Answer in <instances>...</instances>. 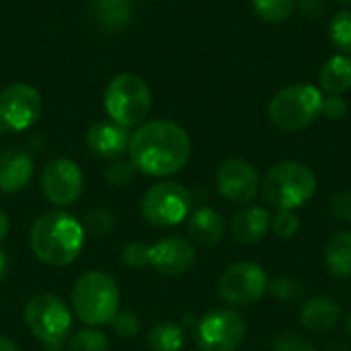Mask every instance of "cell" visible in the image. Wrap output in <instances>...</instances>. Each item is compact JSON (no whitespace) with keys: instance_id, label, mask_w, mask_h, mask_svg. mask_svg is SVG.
<instances>
[{"instance_id":"obj_1","label":"cell","mask_w":351,"mask_h":351,"mask_svg":"<svg viewBox=\"0 0 351 351\" xmlns=\"http://www.w3.org/2000/svg\"><path fill=\"white\" fill-rule=\"evenodd\" d=\"M128 152L136 171L150 177H169L189 162L191 140L179 123L154 119L132 134Z\"/></svg>"},{"instance_id":"obj_2","label":"cell","mask_w":351,"mask_h":351,"mask_svg":"<svg viewBox=\"0 0 351 351\" xmlns=\"http://www.w3.org/2000/svg\"><path fill=\"white\" fill-rule=\"evenodd\" d=\"M31 249L39 261L51 267L70 265L82 251L84 228L66 212H45L31 226Z\"/></svg>"},{"instance_id":"obj_3","label":"cell","mask_w":351,"mask_h":351,"mask_svg":"<svg viewBox=\"0 0 351 351\" xmlns=\"http://www.w3.org/2000/svg\"><path fill=\"white\" fill-rule=\"evenodd\" d=\"M317 193V175L298 160L274 165L263 177V197L278 210H298Z\"/></svg>"},{"instance_id":"obj_4","label":"cell","mask_w":351,"mask_h":351,"mask_svg":"<svg viewBox=\"0 0 351 351\" xmlns=\"http://www.w3.org/2000/svg\"><path fill=\"white\" fill-rule=\"evenodd\" d=\"M72 306L78 319L90 327L111 323L119 313L117 282L105 271L82 274L72 288Z\"/></svg>"},{"instance_id":"obj_5","label":"cell","mask_w":351,"mask_h":351,"mask_svg":"<svg viewBox=\"0 0 351 351\" xmlns=\"http://www.w3.org/2000/svg\"><path fill=\"white\" fill-rule=\"evenodd\" d=\"M323 107V93L315 84H290L278 90L269 105V121L282 132H300L313 125Z\"/></svg>"},{"instance_id":"obj_6","label":"cell","mask_w":351,"mask_h":351,"mask_svg":"<svg viewBox=\"0 0 351 351\" xmlns=\"http://www.w3.org/2000/svg\"><path fill=\"white\" fill-rule=\"evenodd\" d=\"M103 101L111 121L123 128L142 123L152 105V97L146 80L132 72H123L115 76L107 84Z\"/></svg>"},{"instance_id":"obj_7","label":"cell","mask_w":351,"mask_h":351,"mask_svg":"<svg viewBox=\"0 0 351 351\" xmlns=\"http://www.w3.org/2000/svg\"><path fill=\"white\" fill-rule=\"evenodd\" d=\"M25 325L45 351H60L72 325L66 302L56 294H37L25 306Z\"/></svg>"},{"instance_id":"obj_8","label":"cell","mask_w":351,"mask_h":351,"mask_svg":"<svg viewBox=\"0 0 351 351\" xmlns=\"http://www.w3.org/2000/svg\"><path fill=\"white\" fill-rule=\"evenodd\" d=\"M142 216L148 224L158 228L177 226L189 216L191 210V193L187 187L175 181H162L152 185L142 202H140Z\"/></svg>"},{"instance_id":"obj_9","label":"cell","mask_w":351,"mask_h":351,"mask_svg":"<svg viewBox=\"0 0 351 351\" xmlns=\"http://www.w3.org/2000/svg\"><path fill=\"white\" fill-rule=\"evenodd\" d=\"M267 274L253 261L232 263L218 282V294L230 306H251L267 294Z\"/></svg>"},{"instance_id":"obj_10","label":"cell","mask_w":351,"mask_h":351,"mask_svg":"<svg viewBox=\"0 0 351 351\" xmlns=\"http://www.w3.org/2000/svg\"><path fill=\"white\" fill-rule=\"evenodd\" d=\"M245 337V319L228 308H218L204 315L195 329V341L202 351H237Z\"/></svg>"},{"instance_id":"obj_11","label":"cell","mask_w":351,"mask_h":351,"mask_svg":"<svg viewBox=\"0 0 351 351\" xmlns=\"http://www.w3.org/2000/svg\"><path fill=\"white\" fill-rule=\"evenodd\" d=\"M41 113V95L25 82L0 90V132L16 134L29 130Z\"/></svg>"},{"instance_id":"obj_12","label":"cell","mask_w":351,"mask_h":351,"mask_svg":"<svg viewBox=\"0 0 351 351\" xmlns=\"http://www.w3.org/2000/svg\"><path fill=\"white\" fill-rule=\"evenodd\" d=\"M41 189L53 206L76 204L84 189L80 167L70 158H53L41 173Z\"/></svg>"},{"instance_id":"obj_13","label":"cell","mask_w":351,"mask_h":351,"mask_svg":"<svg viewBox=\"0 0 351 351\" xmlns=\"http://www.w3.org/2000/svg\"><path fill=\"white\" fill-rule=\"evenodd\" d=\"M216 187L224 199L232 204H249L259 191V175L251 162L228 158L218 167Z\"/></svg>"},{"instance_id":"obj_14","label":"cell","mask_w":351,"mask_h":351,"mask_svg":"<svg viewBox=\"0 0 351 351\" xmlns=\"http://www.w3.org/2000/svg\"><path fill=\"white\" fill-rule=\"evenodd\" d=\"M195 263V249L189 241L179 237H167L150 247V265L169 278L187 274Z\"/></svg>"},{"instance_id":"obj_15","label":"cell","mask_w":351,"mask_h":351,"mask_svg":"<svg viewBox=\"0 0 351 351\" xmlns=\"http://www.w3.org/2000/svg\"><path fill=\"white\" fill-rule=\"evenodd\" d=\"M130 132L128 128L115 123V121H95L86 130V144L93 150V154L101 158L115 160L130 148Z\"/></svg>"},{"instance_id":"obj_16","label":"cell","mask_w":351,"mask_h":351,"mask_svg":"<svg viewBox=\"0 0 351 351\" xmlns=\"http://www.w3.org/2000/svg\"><path fill=\"white\" fill-rule=\"evenodd\" d=\"M33 177V158L21 148L0 150V191H23Z\"/></svg>"},{"instance_id":"obj_17","label":"cell","mask_w":351,"mask_h":351,"mask_svg":"<svg viewBox=\"0 0 351 351\" xmlns=\"http://www.w3.org/2000/svg\"><path fill=\"white\" fill-rule=\"evenodd\" d=\"M271 226V216L261 206L239 210L230 220V234L239 245H255L265 239Z\"/></svg>"},{"instance_id":"obj_18","label":"cell","mask_w":351,"mask_h":351,"mask_svg":"<svg viewBox=\"0 0 351 351\" xmlns=\"http://www.w3.org/2000/svg\"><path fill=\"white\" fill-rule=\"evenodd\" d=\"M341 319L339 304L325 294L308 298L300 308V325L311 333H327Z\"/></svg>"},{"instance_id":"obj_19","label":"cell","mask_w":351,"mask_h":351,"mask_svg":"<svg viewBox=\"0 0 351 351\" xmlns=\"http://www.w3.org/2000/svg\"><path fill=\"white\" fill-rule=\"evenodd\" d=\"M187 230L195 243L204 247H214L224 237V218L214 208H199L191 214Z\"/></svg>"},{"instance_id":"obj_20","label":"cell","mask_w":351,"mask_h":351,"mask_svg":"<svg viewBox=\"0 0 351 351\" xmlns=\"http://www.w3.org/2000/svg\"><path fill=\"white\" fill-rule=\"evenodd\" d=\"M323 261L329 274L337 280H350L351 278V232L341 230L335 232L323 251Z\"/></svg>"},{"instance_id":"obj_21","label":"cell","mask_w":351,"mask_h":351,"mask_svg":"<svg viewBox=\"0 0 351 351\" xmlns=\"http://www.w3.org/2000/svg\"><path fill=\"white\" fill-rule=\"evenodd\" d=\"M319 84L327 95H343L351 90V56H331L319 72Z\"/></svg>"},{"instance_id":"obj_22","label":"cell","mask_w":351,"mask_h":351,"mask_svg":"<svg viewBox=\"0 0 351 351\" xmlns=\"http://www.w3.org/2000/svg\"><path fill=\"white\" fill-rule=\"evenodd\" d=\"M93 19L107 31L121 29L132 16L130 0H88Z\"/></svg>"},{"instance_id":"obj_23","label":"cell","mask_w":351,"mask_h":351,"mask_svg":"<svg viewBox=\"0 0 351 351\" xmlns=\"http://www.w3.org/2000/svg\"><path fill=\"white\" fill-rule=\"evenodd\" d=\"M152 351H181L185 346V331L177 323H158L148 333Z\"/></svg>"},{"instance_id":"obj_24","label":"cell","mask_w":351,"mask_h":351,"mask_svg":"<svg viewBox=\"0 0 351 351\" xmlns=\"http://www.w3.org/2000/svg\"><path fill=\"white\" fill-rule=\"evenodd\" d=\"M296 8L294 0H253L255 14L265 23H284Z\"/></svg>"},{"instance_id":"obj_25","label":"cell","mask_w":351,"mask_h":351,"mask_svg":"<svg viewBox=\"0 0 351 351\" xmlns=\"http://www.w3.org/2000/svg\"><path fill=\"white\" fill-rule=\"evenodd\" d=\"M68 351H109V339L99 329H82L68 339Z\"/></svg>"},{"instance_id":"obj_26","label":"cell","mask_w":351,"mask_h":351,"mask_svg":"<svg viewBox=\"0 0 351 351\" xmlns=\"http://www.w3.org/2000/svg\"><path fill=\"white\" fill-rule=\"evenodd\" d=\"M329 37L346 56H351V10H341L331 19Z\"/></svg>"},{"instance_id":"obj_27","label":"cell","mask_w":351,"mask_h":351,"mask_svg":"<svg viewBox=\"0 0 351 351\" xmlns=\"http://www.w3.org/2000/svg\"><path fill=\"white\" fill-rule=\"evenodd\" d=\"M113 226H115V218L105 208L88 210L84 220H82V228L93 237H107L113 230Z\"/></svg>"},{"instance_id":"obj_28","label":"cell","mask_w":351,"mask_h":351,"mask_svg":"<svg viewBox=\"0 0 351 351\" xmlns=\"http://www.w3.org/2000/svg\"><path fill=\"white\" fill-rule=\"evenodd\" d=\"M271 230L278 239L290 241L300 230V218L294 210H278V214L271 218Z\"/></svg>"},{"instance_id":"obj_29","label":"cell","mask_w":351,"mask_h":351,"mask_svg":"<svg viewBox=\"0 0 351 351\" xmlns=\"http://www.w3.org/2000/svg\"><path fill=\"white\" fill-rule=\"evenodd\" d=\"M267 292H271V296H276V298L282 300V302H294V300H298V298L304 294V286H302L298 280L286 278V276H284V278L274 280V282L269 284Z\"/></svg>"},{"instance_id":"obj_30","label":"cell","mask_w":351,"mask_h":351,"mask_svg":"<svg viewBox=\"0 0 351 351\" xmlns=\"http://www.w3.org/2000/svg\"><path fill=\"white\" fill-rule=\"evenodd\" d=\"M111 327H113V333L121 339H132L140 333L142 325H140V319L138 315L130 313V311H123V313H117L111 321Z\"/></svg>"},{"instance_id":"obj_31","label":"cell","mask_w":351,"mask_h":351,"mask_svg":"<svg viewBox=\"0 0 351 351\" xmlns=\"http://www.w3.org/2000/svg\"><path fill=\"white\" fill-rule=\"evenodd\" d=\"M121 259L128 267H134V269H142L150 263V247L140 243V241H132L125 245L123 253H121Z\"/></svg>"},{"instance_id":"obj_32","label":"cell","mask_w":351,"mask_h":351,"mask_svg":"<svg viewBox=\"0 0 351 351\" xmlns=\"http://www.w3.org/2000/svg\"><path fill=\"white\" fill-rule=\"evenodd\" d=\"M134 165L132 162H123V160H115L113 165H109V169L105 171V179L111 187H128L134 179Z\"/></svg>"},{"instance_id":"obj_33","label":"cell","mask_w":351,"mask_h":351,"mask_svg":"<svg viewBox=\"0 0 351 351\" xmlns=\"http://www.w3.org/2000/svg\"><path fill=\"white\" fill-rule=\"evenodd\" d=\"M271 351H319L315 346H311L308 341H304L302 337H298L296 333H280L274 343Z\"/></svg>"},{"instance_id":"obj_34","label":"cell","mask_w":351,"mask_h":351,"mask_svg":"<svg viewBox=\"0 0 351 351\" xmlns=\"http://www.w3.org/2000/svg\"><path fill=\"white\" fill-rule=\"evenodd\" d=\"M329 210H331V214L337 220H341L346 224H351V189L335 193L329 199Z\"/></svg>"},{"instance_id":"obj_35","label":"cell","mask_w":351,"mask_h":351,"mask_svg":"<svg viewBox=\"0 0 351 351\" xmlns=\"http://www.w3.org/2000/svg\"><path fill=\"white\" fill-rule=\"evenodd\" d=\"M348 113V103L343 101L341 95H327L323 97V107H321V115H325L327 119H341Z\"/></svg>"},{"instance_id":"obj_36","label":"cell","mask_w":351,"mask_h":351,"mask_svg":"<svg viewBox=\"0 0 351 351\" xmlns=\"http://www.w3.org/2000/svg\"><path fill=\"white\" fill-rule=\"evenodd\" d=\"M0 351H21V350H19V346H16L12 339H8V337L0 335Z\"/></svg>"},{"instance_id":"obj_37","label":"cell","mask_w":351,"mask_h":351,"mask_svg":"<svg viewBox=\"0 0 351 351\" xmlns=\"http://www.w3.org/2000/svg\"><path fill=\"white\" fill-rule=\"evenodd\" d=\"M8 228H10V224H8V216L0 210V241H2V239H6Z\"/></svg>"},{"instance_id":"obj_38","label":"cell","mask_w":351,"mask_h":351,"mask_svg":"<svg viewBox=\"0 0 351 351\" xmlns=\"http://www.w3.org/2000/svg\"><path fill=\"white\" fill-rule=\"evenodd\" d=\"M6 267H8V259H6L4 251H0V280H2L4 274H6Z\"/></svg>"},{"instance_id":"obj_39","label":"cell","mask_w":351,"mask_h":351,"mask_svg":"<svg viewBox=\"0 0 351 351\" xmlns=\"http://www.w3.org/2000/svg\"><path fill=\"white\" fill-rule=\"evenodd\" d=\"M346 329H348V335L351 337V311L348 313V317H346Z\"/></svg>"},{"instance_id":"obj_40","label":"cell","mask_w":351,"mask_h":351,"mask_svg":"<svg viewBox=\"0 0 351 351\" xmlns=\"http://www.w3.org/2000/svg\"><path fill=\"white\" fill-rule=\"evenodd\" d=\"M341 4H348V6H351V0H339Z\"/></svg>"}]
</instances>
